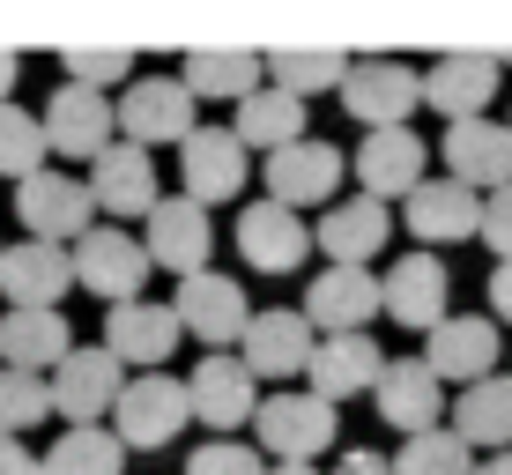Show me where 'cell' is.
I'll list each match as a JSON object with an SVG mask.
<instances>
[{
  "label": "cell",
  "instance_id": "cell-6",
  "mask_svg": "<svg viewBox=\"0 0 512 475\" xmlns=\"http://www.w3.org/2000/svg\"><path fill=\"white\" fill-rule=\"evenodd\" d=\"M342 171H349V156L334 149V142H297V149H275L268 164H260V179H268V201H282V208H327L342 201Z\"/></svg>",
  "mask_w": 512,
  "mask_h": 475
},
{
  "label": "cell",
  "instance_id": "cell-25",
  "mask_svg": "<svg viewBox=\"0 0 512 475\" xmlns=\"http://www.w3.org/2000/svg\"><path fill=\"white\" fill-rule=\"evenodd\" d=\"M372 401H379V424L386 431L423 438V431H438V416H446V379H438L423 357H394Z\"/></svg>",
  "mask_w": 512,
  "mask_h": 475
},
{
  "label": "cell",
  "instance_id": "cell-16",
  "mask_svg": "<svg viewBox=\"0 0 512 475\" xmlns=\"http://www.w3.org/2000/svg\"><path fill=\"white\" fill-rule=\"evenodd\" d=\"M342 104H349V119H364L372 134L379 127H409L416 104H423V75L401 67V60H357L349 82H342Z\"/></svg>",
  "mask_w": 512,
  "mask_h": 475
},
{
  "label": "cell",
  "instance_id": "cell-8",
  "mask_svg": "<svg viewBox=\"0 0 512 475\" xmlns=\"http://www.w3.org/2000/svg\"><path fill=\"white\" fill-rule=\"evenodd\" d=\"M149 268H156L149 245L127 238L119 223H97V231L75 245V283L90 297H104V305H134L141 283H149Z\"/></svg>",
  "mask_w": 512,
  "mask_h": 475
},
{
  "label": "cell",
  "instance_id": "cell-32",
  "mask_svg": "<svg viewBox=\"0 0 512 475\" xmlns=\"http://www.w3.org/2000/svg\"><path fill=\"white\" fill-rule=\"evenodd\" d=\"M453 431H461L468 446H483V453H512V372L468 386V394L453 401Z\"/></svg>",
  "mask_w": 512,
  "mask_h": 475
},
{
  "label": "cell",
  "instance_id": "cell-39",
  "mask_svg": "<svg viewBox=\"0 0 512 475\" xmlns=\"http://www.w3.org/2000/svg\"><path fill=\"white\" fill-rule=\"evenodd\" d=\"M186 475H268L253 446H238V438H208V446L186 453Z\"/></svg>",
  "mask_w": 512,
  "mask_h": 475
},
{
  "label": "cell",
  "instance_id": "cell-28",
  "mask_svg": "<svg viewBox=\"0 0 512 475\" xmlns=\"http://www.w3.org/2000/svg\"><path fill=\"white\" fill-rule=\"evenodd\" d=\"M179 82L193 97H216V104H245L268 90V52H245V45H186L179 52Z\"/></svg>",
  "mask_w": 512,
  "mask_h": 475
},
{
  "label": "cell",
  "instance_id": "cell-2",
  "mask_svg": "<svg viewBox=\"0 0 512 475\" xmlns=\"http://www.w3.org/2000/svg\"><path fill=\"white\" fill-rule=\"evenodd\" d=\"M186 424H193V386L171 372H134L112 409V431L127 438V453H164Z\"/></svg>",
  "mask_w": 512,
  "mask_h": 475
},
{
  "label": "cell",
  "instance_id": "cell-11",
  "mask_svg": "<svg viewBox=\"0 0 512 475\" xmlns=\"http://www.w3.org/2000/svg\"><path fill=\"white\" fill-rule=\"evenodd\" d=\"M498 320H483V312H453L446 327H431L423 334V364H431L446 386H483V379H498Z\"/></svg>",
  "mask_w": 512,
  "mask_h": 475
},
{
  "label": "cell",
  "instance_id": "cell-18",
  "mask_svg": "<svg viewBox=\"0 0 512 475\" xmlns=\"http://www.w3.org/2000/svg\"><path fill=\"white\" fill-rule=\"evenodd\" d=\"M498 52H446V60H431V75H423V104H431L446 127H461V119H490V97H498Z\"/></svg>",
  "mask_w": 512,
  "mask_h": 475
},
{
  "label": "cell",
  "instance_id": "cell-27",
  "mask_svg": "<svg viewBox=\"0 0 512 475\" xmlns=\"http://www.w3.org/2000/svg\"><path fill=\"white\" fill-rule=\"evenodd\" d=\"M179 334H186L179 305H149V297H134V305H112V312H104V349H112L119 364H141V372L171 364Z\"/></svg>",
  "mask_w": 512,
  "mask_h": 475
},
{
  "label": "cell",
  "instance_id": "cell-23",
  "mask_svg": "<svg viewBox=\"0 0 512 475\" xmlns=\"http://www.w3.org/2000/svg\"><path fill=\"white\" fill-rule=\"evenodd\" d=\"M446 179L475 186L490 201V193L512 186V119H461V127H446Z\"/></svg>",
  "mask_w": 512,
  "mask_h": 475
},
{
  "label": "cell",
  "instance_id": "cell-47",
  "mask_svg": "<svg viewBox=\"0 0 512 475\" xmlns=\"http://www.w3.org/2000/svg\"><path fill=\"white\" fill-rule=\"evenodd\" d=\"M0 253H8V245H0Z\"/></svg>",
  "mask_w": 512,
  "mask_h": 475
},
{
  "label": "cell",
  "instance_id": "cell-7",
  "mask_svg": "<svg viewBox=\"0 0 512 475\" xmlns=\"http://www.w3.org/2000/svg\"><path fill=\"white\" fill-rule=\"evenodd\" d=\"M312 349H320V327L305 320V305H268V312H253L238 357H245L253 379H305Z\"/></svg>",
  "mask_w": 512,
  "mask_h": 475
},
{
  "label": "cell",
  "instance_id": "cell-41",
  "mask_svg": "<svg viewBox=\"0 0 512 475\" xmlns=\"http://www.w3.org/2000/svg\"><path fill=\"white\" fill-rule=\"evenodd\" d=\"M0 475H45V453H30L23 438H0Z\"/></svg>",
  "mask_w": 512,
  "mask_h": 475
},
{
  "label": "cell",
  "instance_id": "cell-22",
  "mask_svg": "<svg viewBox=\"0 0 512 475\" xmlns=\"http://www.w3.org/2000/svg\"><path fill=\"white\" fill-rule=\"evenodd\" d=\"M379 283H386V320H401V327H416V334H431V327L453 320V312H446L453 275H446V260H438V253H401Z\"/></svg>",
  "mask_w": 512,
  "mask_h": 475
},
{
  "label": "cell",
  "instance_id": "cell-33",
  "mask_svg": "<svg viewBox=\"0 0 512 475\" xmlns=\"http://www.w3.org/2000/svg\"><path fill=\"white\" fill-rule=\"evenodd\" d=\"M349 67H357V60H349V52H334V45H305V52H268V82H275V90H290V97H320V90H342V82H349Z\"/></svg>",
  "mask_w": 512,
  "mask_h": 475
},
{
  "label": "cell",
  "instance_id": "cell-9",
  "mask_svg": "<svg viewBox=\"0 0 512 475\" xmlns=\"http://www.w3.org/2000/svg\"><path fill=\"white\" fill-rule=\"evenodd\" d=\"M67 290H82L75 253H60V245H45V238H15L8 253H0V297H8L15 312H60Z\"/></svg>",
  "mask_w": 512,
  "mask_h": 475
},
{
  "label": "cell",
  "instance_id": "cell-26",
  "mask_svg": "<svg viewBox=\"0 0 512 475\" xmlns=\"http://www.w3.org/2000/svg\"><path fill=\"white\" fill-rule=\"evenodd\" d=\"M312 238H320L327 268H372V253H386V238H394V208L372 201V193L334 201L327 216L312 223Z\"/></svg>",
  "mask_w": 512,
  "mask_h": 475
},
{
  "label": "cell",
  "instance_id": "cell-5",
  "mask_svg": "<svg viewBox=\"0 0 512 475\" xmlns=\"http://www.w3.org/2000/svg\"><path fill=\"white\" fill-rule=\"evenodd\" d=\"M90 193H97V216H104V223H119V231H127L134 216L149 223L156 208L171 201V193L156 186V156H149V149H134V142H112V149H104L97 164H90Z\"/></svg>",
  "mask_w": 512,
  "mask_h": 475
},
{
  "label": "cell",
  "instance_id": "cell-20",
  "mask_svg": "<svg viewBox=\"0 0 512 475\" xmlns=\"http://www.w3.org/2000/svg\"><path fill=\"white\" fill-rule=\"evenodd\" d=\"M386 349L372 342V334H320V349H312V372H305V386L320 401H357V394H379V379H386Z\"/></svg>",
  "mask_w": 512,
  "mask_h": 475
},
{
  "label": "cell",
  "instance_id": "cell-29",
  "mask_svg": "<svg viewBox=\"0 0 512 475\" xmlns=\"http://www.w3.org/2000/svg\"><path fill=\"white\" fill-rule=\"evenodd\" d=\"M431 179L423 171V134L409 127H379V134H364L357 142V193H372V201H409V193Z\"/></svg>",
  "mask_w": 512,
  "mask_h": 475
},
{
  "label": "cell",
  "instance_id": "cell-45",
  "mask_svg": "<svg viewBox=\"0 0 512 475\" xmlns=\"http://www.w3.org/2000/svg\"><path fill=\"white\" fill-rule=\"evenodd\" d=\"M475 475H512V453H483V461H475Z\"/></svg>",
  "mask_w": 512,
  "mask_h": 475
},
{
  "label": "cell",
  "instance_id": "cell-15",
  "mask_svg": "<svg viewBox=\"0 0 512 475\" xmlns=\"http://www.w3.org/2000/svg\"><path fill=\"white\" fill-rule=\"evenodd\" d=\"M193 386V424H208V431H238V424H253L260 416V379L245 372V357H223V349H208L201 364L186 372Z\"/></svg>",
  "mask_w": 512,
  "mask_h": 475
},
{
  "label": "cell",
  "instance_id": "cell-24",
  "mask_svg": "<svg viewBox=\"0 0 512 475\" xmlns=\"http://www.w3.org/2000/svg\"><path fill=\"white\" fill-rule=\"evenodd\" d=\"M45 134H52V149H60V156L97 164V156L112 149V134H119V104L97 97V90H82V82H60L52 104H45Z\"/></svg>",
  "mask_w": 512,
  "mask_h": 475
},
{
  "label": "cell",
  "instance_id": "cell-10",
  "mask_svg": "<svg viewBox=\"0 0 512 475\" xmlns=\"http://www.w3.org/2000/svg\"><path fill=\"white\" fill-rule=\"evenodd\" d=\"M238 253H245V268H260V275H290L305 253H320V238H312V223L297 216V208H282V201H245L238 208Z\"/></svg>",
  "mask_w": 512,
  "mask_h": 475
},
{
  "label": "cell",
  "instance_id": "cell-42",
  "mask_svg": "<svg viewBox=\"0 0 512 475\" xmlns=\"http://www.w3.org/2000/svg\"><path fill=\"white\" fill-rule=\"evenodd\" d=\"M334 475H394V461H386V453H342V461H334Z\"/></svg>",
  "mask_w": 512,
  "mask_h": 475
},
{
  "label": "cell",
  "instance_id": "cell-44",
  "mask_svg": "<svg viewBox=\"0 0 512 475\" xmlns=\"http://www.w3.org/2000/svg\"><path fill=\"white\" fill-rule=\"evenodd\" d=\"M15 75H23V60H15V52H0V104H15Z\"/></svg>",
  "mask_w": 512,
  "mask_h": 475
},
{
  "label": "cell",
  "instance_id": "cell-36",
  "mask_svg": "<svg viewBox=\"0 0 512 475\" xmlns=\"http://www.w3.org/2000/svg\"><path fill=\"white\" fill-rule=\"evenodd\" d=\"M394 475H475V446L453 424H438V431H423V438H401Z\"/></svg>",
  "mask_w": 512,
  "mask_h": 475
},
{
  "label": "cell",
  "instance_id": "cell-34",
  "mask_svg": "<svg viewBox=\"0 0 512 475\" xmlns=\"http://www.w3.org/2000/svg\"><path fill=\"white\" fill-rule=\"evenodd\" d=\"M119 468H127V438L104 431V424L60 431V438H52V453H45V475H119Z\"/></svg>",
  "mask_w": 512,
  "mask_h": 475
},
{
  "label": "cell",
  "instance_id": "cell-4",
  "mask_svg": "<svg viewBox=\"0 0 512 475\" xmlns=\"http://www.w3.org/2000/svg\"><path fill=\"white\" fill-rule=\"evenodd\" d=\"M15 216H23V231H30V238L67 245V253H75V245L97 231V193H90V179H67V171H38V179L15 186Z\"/></svg>",
  "mask_w": 512,
  "mask_h": 475
},
{
  "label": "cell",
  "instance_id": "cell-35",
  "mask_svg": "<svg viewBox=\"0 0 512 475\" xmlns=\"http://www.w3.org/2000/svg\"><path fill=\"white\" fill-rule=\"evenodd\" d=\"M52 156V134H45V112H23V104H0V179H38Z\"/></svg>",
  "mask_w": 512,
  "mask_h": 475
},
{
  "label": "cell",
  "instance_id": "cell-13",
  "mask_svg": "<svg viewBox=\"0 0 512 475\" xmlns=\"http://www.w3.org/2000/svg\"><path fill=\"white\" fill-rule=\"evenodd\" d=\"M379 312H386V283L372 268H320L305 283V320L320 334H372Z\"/></svg>",
  "mask_w": 512,
  "mask_h": 475
},
{
  "label": "cell",
  "instance_id": "cell-3",
  "mask_svg": "<svg viewBox=\"0 0 512 475\" xmlns=\"http://www.w3.org/2000/svg\"><path fill=\"white\" fill-rule=\"evenodd\" d=\"M193 97L179 75H134L127 90H119V134H127L134 149H186L193 134H201V119H193Z\"/></svg>",
  "mask_w": 512,
  "mask_h": 475
},
{
  "label": "cell",
  "instance_id": "cell-40",
  "mask_svg": "<svg viewBox=\"0 0 512 475\" xmlns=\"http://www.w3.org/2000/svg\"><path fill=\"white\" fill-rule=\"evenodd\" d=\"M483 245L498 253V268L512 260V186H505V193H490V201H483Z\"/></svg>",
  "mask_w": 512,
  "mask_h": 475
},
{
  "label": "cell",
  "instance_id": "cell-31",
  "mask_svg": "<svg viewBox=\"0 0 512 475\" xmlns=\"http://www.w3.org/2000/svg\"><path fill=\"white\" fill-rule=\"evenodd\" d=\"M231 127H238V142H245V149H268V156H275V149L312 142V127H305V97L275 90V82H268L260 97H245V104H238Z\"/></svg>",
  "mask_w": 512,
  "mask_h": 475
},
{
  "label": "cell",
  "instance_id": "cell-12",
  "mask_svg": "<svg viewBox=\"0 0 512 475\" xmlns=\"http://www.w3.org/2000/svg\"><path fill=\"white\" fill-rule=\"evenodd\" d=\"M245 171H253V149L238 142V127H201V134L179 149V193H186V201H201V208L238 201V193H245Z\"/></svg>",
  "mask_w": 512,
  "mask_h": 475
},
{
  "label": "cell",
  "instance_id": "cell-19",
  "mask_svg": "<svg viewBox=\"0 0 512 475\" xmlns=\"http://www.w3.org/2000/svg\"><path fill=\"white\" fill-rule=\"evenodd\" d=\"M141 245H149L156 268H171L186 283V275H208V253H216V223H208L201 201H186V193H171L164 208H156L149 223H141Z\"/></svg>",
  "mask_w": 512,
  "mask_h": 475
},
{
  "label": "cell",
  "instance_id": "cell-17",
  "mask_svg": "<svg viewBox=\"0 0 512 475\" xmlns=\"http://www.w3.org/2000/svg\"><path fill=\"white\" fill-rule=\"evenodd\" d=\"M171 305H179L186 334H193V342H208V349H231V342H245V327H253V305H245L238 275H223V268L186 275Z\"/></svg>",
  "mask_w": 512,
  "mask_h": 475
},
{
  "label": "cell",
  "instance_id": "cell-30",
  "mask_svg": "<svg viewBox=\"0 0 512 475\" xmlns=\"http://www.w3.org/2000/svg\"><path fill=\"white\" fill-rule=\"evenodd\" d=\"M75 357V334H67V312H0V364L8 372H60Z\"/></svg>",
  "mask_w": 512,
  "mask_h": 475
},
{
  "label": "cell",
  "instance_id": "cell-37",
  "mask_svg": "<svg viewBox=\"0 0 512 475\" xmlns=\"http://www.w3.org/2000/svg\"><path fill=\"white\" fill-rule=\"evenodd\" d=\"M52 416V379L38 372H8L0 364V438H23Z\"/></svg>",
  "mask_w": 512,
  "mask_h": 475
},
{
  "label": "cell",
  "instance_id": "cell-21",
  "mask_svg": "<svg viewBox=\"0 0 512 475\" xmlns=\"http://www.w3.org/2000/svg\"><path fill=\"white\" fill-rule=\"evenodd\" d=\"M401 216H409L416 245H468V238H483V193L461 179H423L401 201Z\"/></svg>",
  "mask_w": 512,
  "mask_h": 475
},
{
  "label": "cell",
  "instance_id": "cell-38",
  "mask_svg": "<svg viewBox=\"0 0 512 475\" xmlns=\"http://www.w3.org/2000/svg\"><path fill=\"white\" fill-rule=\"evenodd\" d=\"M60 67L82 82V90L104 97L119 75H134V52H127V45H60Z\"/></svg>",
  "mask_w": 512,
  "mask_h": 475
},
{
  "label": "cell",
  "instance_id": "cell-1",
  "mask_svg": "<svg viewBox=\"0 0 512 475\" xmlns=\"http://www.w3.org/2000/svg\"><path fill=\"white\" fill-rule=\"evenodd\" d=\"M253 431H260V453H268L275 468H312L334 446L342 424H334V401H320L312 386H282V394L260 401Z\"/></svg>",
  "mask_w": 512,
  "mask_h": 475
},
{
  "label": "cell",
  "instance_id": "cell-43",
  "mask_svg": "<svg viewBox=\"0 0 512 475\" xmlns=\"http://www.w3.org/2000/svg\"><path fill=\"white\" fill-rule=\"evenodd\" d=\"M490 312L512 320V260H505V268H490Z\"/></svg>",
  "mask_w": 512,
  "mask_h": 475
},
{
  "label": "cell",
  "instance_id": "cell-14",
  "mask_svg": "<svg viewBox=\"0 0 512 475\" xmlns=\"http://www.w3.org/2000/svg\"><path fill=\"white\" fill-rule=\"evenodd\" d=\"M119 394H127V379H119V357L104 342L75 349V357L52 372V416H67V431L75 424H104V416L119 409Z\"/></svg>",
  "mask_w": 512,
  "mask_h": 475
},
{
  "label": "cell",
  "instance_id": "cell-46",
  "mask_svg": "<svg viewBox=\"0 0 512 475\" xmlns=\"http://www.w3.org/2000/svg\"><path fill=\"white\" fill-rule=\"evenodd\" d=\"M268 475H320V468H268Z\"/></svg>",
  "mask_w": 512,
  "mask_h": 475
}]
</instances>
